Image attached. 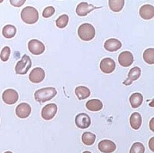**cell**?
<instances>
[{
    "label": "cell",
    "mask_w": 154,
    "mask_h": 153,
    "mask_svg": "<svg viewBox=\"0 0 154 153\" xmlns=\"http://www.w3.org/2000/svg\"><path fill=\"white\" fill-rule=\"evenodd\" d=\"M32 111L31 106L27 103H21L16 107V114L19 118L24 119L28 118Z\"/></svg>",
    "instance_id": "30bf717a"
},
{
    "label": "cell",
    "mask_w": 154,
    "mask_h": 153,
    "mask_svg": "<svg viewBox=\"0 0 154 153\" xmlns=\"http://www.w3.org/2000/svg\"><path fill=\"white\" fill-rule=\"evenodd\" d=\"M140 17L145 20H149L154 16V8L152 5L146 4L140 9Z\"/></svg>",
    "instance_id": "9a60e30c"
},
{
    "label": "cell",
    "mask_w": 154,
    "mask_h": 153,
    "mask_svg": "<svg viewBox=\"0 0 154 153\" xmlns=\"http://www.w3.org/2000/svg\"><path fill=\"white\" fill-rule=\"evenodd\" d=\"M118 60L122 67H128L133 64L134 58H133V55L130 51H123L119 55Z\"/></svg>",
    "instance_id": "8fae6325"
},
{
    "label": "cell",
    "mask_w": 154,
    "mask_h": 153,
    "mask_svg": "<svg viewBox=\"0 0 154 153\" xmlns=\"http://www.w3.org/2000/svg\"><path fill=\"white\" fill-rule=\"evenodd\" d=\"M32 66V60L28 55H23L21 60H19L16 66V73L17 74L23 75L29 71Z\"/></svg>",
    "instance_id": "277c9868"
},
{
    "label": "cell",
    "mask_w": 154,
    "mask_h": 153,
    "mask_svg": "<svg viewBox=\"0 0 154 153\" xmlns=\"http://www.w3.org/2000/svg\"><path fill=\"white\" fill-rule=\"evenodd\" d=\"M55 13V9L53 6H48L43 10L42 16L44 18H49Z\"/></svg>",
    "instance_id": "f1b7e54d"
},
{
    "label": "cell",
    "mask_w": 154,
    "mask_h": 153,
    "mask_svg": "<svg viewBox=\"0 0 154 153\" xmlns=\"http://www.w3.org/2000/svg\"><path fill=\"white\" fill-rule=\"evenodd\" d=\"M124 0H109V5L112 11L115 12H120L124 6Z\"/></svg>",
    "instance_id": "7402d4cb"
},
{
    "label": "cell",
    "mask_w": 154,
    "mask_h": 153,
    "mask_svg": "<svg viewBox=\"0 0 154 153\" xmlns=\"http://www.w3.org/2000/svg\"><path fill=\"white\" fill-rule=\"evenodd\" d=\"M75 94L79 100H84L90 96V91L84 86H79L75 89Z\"/></svg>",
    "instance_id": "ffe728a7"
},
{
    "label": "cell",
    "mask_w": 154,
    "mask_h": 153,
    "mask_svg": "<svg viewBox=\"0 0 154 153\" xmlns=\"http://www.w3.org/2000/svg\"><path fill=\"white\" fill-rule=\"evenodd\" d=\"M100 70L105 74H111L116 68V63L112 59L106 57L103 59L100 64Z\"/></svg>",
    "instance_id": "9c48e42d"
},
{
    "label": "cell",
    "mask_w": 154,
    "mask_h": 153,
    "mask_svg": "<svg viewBox=\"0 0 154 153\" xmlns=\"http://www.w3.org/2000/svg\"><path fill=\"white\" fill-rule=\"evenodd\" d=\"M82 153H92V152H90V151H83Z\"/></svg>",
    "instance_id": "d6a6232c"
},
{
    "label": "cell",
    "mask_w": 154,
    "mask_h": 153,
    "mask_svg": "<svg viewBox=\"0 0 154 153\" xmlns=\"http://www.w3.org/2000/svg\"><path fill=\"white\" fill-rule=\"evenodd\" d=\"M10 4L16 7H20L25 3L26 0H10Z\"/></svg>",
    "instance_id": "f546056e"
},
{
    "label": "cell",
    "mask_w": 154,
    "mask_h": 153,
    "mask_svg": "<svg viewBox=\"0 0 154 153\" xmlns=\"http://www.w3.org/2000/svg\"><path fill=\"white\" fill-rule=\"evenodd\" d=\"M68 23H69L68 15L63 14L58 18L57 20H56V27H57L58 28L63 29L66 27L67 24H68Z\"/></svg>",
    "instance_id": "484cf974"
},
{
    "label": "cell",
    "mask_w": 154,
    "mask_h": 153,
    "mask_svg": "<svg viewBox=\"0 0 154 153\" xmlns=\"http://www.w3.org/2000/svg\"><path fill=\"white\" fill-rule=\"evenodd\" d=\"M143 60L148 64H153L154 63V49L149 48L143 52Z\"/></svg>",
    "instance_id": "d4e9b609"
},
{
    "label": "cell",
    "mask_w": 154,
    "mask_h": 153,
    "mask_svg": "<svg viewBox=\"0 0 154 153\" xmlns=\"http://www.w3.org/2000/svg\"><path fill=\"white\" fill-rule=\"evenodd\" d=\"M95 35V28L90 23H83L78 29V36L83 41H90L94 38Z\"/></svg>",
    "instance_id": "7a4b0ae2"
},
{
    "label": "cell",
    "mask_w": 154,
    "mask_h": 153,
    "mask_svg": "<svg viewBox=\"0 0 154 153\" xmlns=\"http://www.w3.org/2000/svg\"><path fill=\"white\" fill-rule=\"evenodd\" d=\"M75 123L78 128L81 129H87L91 125V119L88 114L85 113H80L77 114L75 118Z\"/></svg>",
    "instance_id": "8992f818"
},
{
    "label": "cell",
    "mask_w": 154,
    "mask_h": 153,
    "mask_svg": "<svg viewBox=\"0 0 154 153\" xmlns=\"http://www.w3.org/2000/svg\"><path fill=\"white\" fill-rule=\"evenodd\" d=\"M4 153H12V152L10 151H5V152H4Z\"/></svg>",
    "instance_id": "836d02e7"
},
{
    "label": "cell",
    "mask_w": 154,
    "mask_h": 153,
    "mask_svg": "<svg viewBox=\"0 0 154 153\" xmlns=\"http://www.w3.org/2000/svg\"><path fill=\"white\" fill-rule=\"evenodd\" d=\"M86 107L90 111H100L103 109V104L99 99H91L86 102Z\"/></svg>",
    "instance_id": "ac0fdd59"
},
{
    "label": "cell",
    "mask_w": 154,
    "mask_h": 153,
    "mask_svg": "<svg viewBox=\"0 0 154 153\" xmlns=\"http://www.w3.org/2000/svg\"><path fill=\"white\" fill-rule=\"evenodd\" d=\"M29 81L34 84L42 82L45 78V71L41 67H35L30 73L29 76Z\"/></svg>",
    "instance_id": "7c38bea8"
},
{
    "label": "cell",
    "mask_w": 154,
    "mask_h": 153,
    "mask_svg": "<svg viewBox=\"0 0 154 153\" xmlns=\"http://www.w3.org/2000/svg\"><path fill=\"white\" fill-rule=\"evenodd\" d=\"M2 2H3V1H2V0H0V3H2Z\"/></svg>",
    "instance_id": "e575fe53"
},
{
    "label": "cell",
    "mask_w": 154,
    "mask_h": 153,
    "mask_svg": "<svg viewBox=\"0 0 154 153\" xmlns=\"http://www.w3.org/2000/svg\"><path fill=\"white\" fill-rule=\"evenodd\" d=\"M96 9H98V7H95L94 5H92V4L83 2L77 5L75 12L79 16H85Z\"/></svg>",
    "instance_id": "4fadbf2b"
},
{
    "label": "cell",
    "mask_w": 154,
    "mask_h": 153,
    "mask_svg": "<svg viewBox=\"0 0 154 153\" xmlns=\"http://www.w3.org/2000/svg\"><path fill=\"white\" fill-rule=\"evenodd\" d=\"M140 75H141V70H140V67H133L130 71L129 74H128L127 79L125 81H123V84L126 85V86H129V85L131 84L133 81L139 79Z\"/></svg>",
    "instance_id": "2e32d148"
},
{
    "label": "cell",
    "mask_w": 154,
    "mask_h": 153,
    "mask_svg": "<svg viewBox=\"0 0 154 153\" xmlns=\"http://www.w3.org/2000/svg\"><path fill=\"white\" fill-rule=\"evenodd\" d=\"M130 123L132 129H135V130H138L142 125V117L139 113H133L130 116Z\"/></svg>",
    "instance_id": "d6986e66"
},
{
    "label": "cell",
    "mask_w": 154,
    "mask_h": 153,
    "mask_svg": "<svg viewBox=\"0 0 154 153\" xmlns=\"http://www.w3.org/2000/svg\"><path fill=\"white\" fill-rule=\"evenodd\" d=\"M11 49L9 46H5L1 51V54H0V58L3 62L7 61L10 56Z\"/></svg>",
    "instance_id": "83f0119b"
},
{
    "label": "cell",
    "mask_w": 154,
    "mask_h": 153,
    "mask_svg": "<svg viewBox=\"0 0 154 153\" xmlns=\"http://www.w3.org/2000/svg\"><path fill=\"white\" fill-rule=\"evenodd\" d=\"M145 147L141 142H135L130 148V153H144Z\"/></svg>",
    "instance_id": "4316f807"
},
{
    "label": "cell",
    "mask_w": 154,
    "mask_h": 153,
    "mask_svg": "<svg viewBox=\"0 0 154 153\" xmlns=\"http://www.w3.org/2000/svg\"><path fill=\"white\" fill-rule=\"evenodd\" d=\"M98 148L103 153H112L116 149V145L110 140H102L98 144Z\"/></svg>",
    "instance_id": "5bb4252c"
},
{
    "label": "cell",
    "mask_w": 154,
    "mask_h": 153,
    "mask_svg": "<svg viewBox=\"0 0 154 153\" xmlns=\"http://www.w3.org/2000/svg\"><path fill=\"white\" fill-rule=\"evenodd\" d=\"M153 142H154V138H151V139L149 142V147L150 148V150L152 151H154V148H153Z\"/></svg>",
    "instance_id": "4dcf8cb0"
},
{
    "label": "cell",
    "mask_w": 154,
    "mask_h": 153,
    "mask_svg": "<svg viewBox=\"0 0 154 153\" xmlns=\"http://www.w3.org/2000/svg\"><path fill=\"white\" fill-rule=\"evenodd\" d=\"M21 19L27 24H34L38 20V12L34 7L27 6L21 12Z\"/></svg>",
    "instance_id": "3957f363"
},
{
    "label": "cell",
    "mask_w": 154,
    "mask_h": 153,
    "mask_svg": "<svg viewBox=\"0 0 154 153\" xmlns=\"http://www.w3.org/2000/svg\"><path fill=\"white\" fill-rule=\"evenodd\" d=\"M122 46V43L119 40L117 39H109L104 43V48L106 49L107 51L109 52H115L119 49Z\"/></svg>",
    "instance_id": "e0dca14e"
},
{
    "label": "cell",
    "mask_w": 154,
    "mask_h": 153,
    "mask_svg": "<svg viewBox=\"0 0 154 153\" xmlns=\"http://www.w3.org/2000/svg\"><path fill=\"white\" fill-rule=\"evenodd\" d=\"M29 50L34 55H40L45 51V46L38 40H32L28 43Z\"/></svg>",
    "instance_id": "ba28073f"
},
{
    "label": "cell",
    "mask_w": 154,
    "mask_h": 153,
    "mask_svg": "<svg viewBox=\"0 0 154 153\" xmlns=\"http://www.w3.org/2000/svg\"><path fill=\"white\" fill-rule=\"evenodd\" d=\"M143 97L140 93H133L130 97V102L133 108H137L143 104Z\"/></svg>",
    "instance_id": "44dd1931"
},
{
    "label": "cell",
    "mask_w": 154,
    "mask_h": 153,
    "mask_svg": "<svg viewBox=\"0 0 154 153\" xmlns=\"http://www.w3.org/2000/svg\"><path fill=\"white\" fill-rule=\"evenodd\" d=\"M16 33V28L12 25H6L2 29V35L7 39L14 37Z\"/></svg>",
    "instance_id": "603a6c76"
},
{
    "label": "cell",
    "mask_w": 154,
    "mask_h": 153,
    "mask_svg": "<svg viewBox=\"0 0 154 153\" xmlns=\"http://www.w3.org/2000/svg\"><path fill=\"white\" fill-rule=\"evenodd\" d=\"M2 100L5 104L12 105L16 104L19 100V94L16 90L7 89L2 94Z\"/></svg>",
    "instance_id": "5b68a950"
},
{
    "label": "cell",
    "mask_w": 154,
    "mask_h": 153,
    "mask_svg": "<svg viewBox=\"0 0 154 153\" xmlns=\"http://www.w3.org/2000/svg\"><path fill=\"white\" fill-rule=\"evenodd\" d=\"M57 94L56 88H45L37 90L34 94V97L36 101L39 103H44L48 100H50Z\"/></svg>",
    "instance_id": "6da1fadb"
},
{
    "label": "cell",
    "mask_w": 154,
    "mask_h": 153,
    "mask_svg": "<svg viewBox=\"0 0 154 153\" xmlns=\"http://www.w3.org/2000/svg\"><path fill=\"white\" fill-rule=\"evenodd\" d=\"M82 141L86 145H92L96 141V135L91 132H84L82 135Z\"/></svg>",
    "instance_id": "cb8c5ba5"
},
{
    "label": "cell",
    "mask_w": 154,
    "mask_h": 153,
    "mask_svg": "<svg viewBox=\"0 0 154 153\" xmlns=\"http://www.w3.org/2000/svg\"><path fill=\"white\" fill-rule=\"evenodd\" d=\"M153 119L154 118H152L150 121V125H149V127H150V129L152 131V132H154V128H153Z\"/></svg>",
    "instance_id": "1f68e13d"
},
{
    "label": "cell",
    "mask_w": 154,
    "mask_h": 153,
    "mask_svg": "<svg viewBox=\"0 0 154 153\" xmlns=\"http://www.w3.org/2000/svg\"><path fill=\"white\" fill-rule=\"evenodd\" d=\"M56 113H57V106L54 103H51L42 108V118L46 121H49L54 118Z\"/></svg>",
    "instance_id": "52a82bcc"
}]
</instances>
